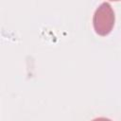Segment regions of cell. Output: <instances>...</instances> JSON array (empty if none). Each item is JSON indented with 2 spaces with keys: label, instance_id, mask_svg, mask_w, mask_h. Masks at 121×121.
Here are the masks:
<instances>
[{
  "label": "cell",
  "instance_id": "obj_2",
  "mask_svg": "<svg viewBox=\"0 0 121 121\" xmlns=\"http://www.w3.org/2000/svg\"><path fill=\"white\" fill-rule=\"evenodd\" d=\"M92 121H112V120L109 118H106V117H97V118L93 119Z\"/></svg>",
  "mask_w": 121,
  "mask_h": 121
},
{
  "label": "cell",
  "instance_id": "obj_1",
  "mask_svg": "<svg viewBox=\"0 0 121 121\" xmlns=\"http://www.w3.org/2000/svg\"><path fill=\"white\" fill-rule=\"evenodd\" d=\"M114 11L109 2L101 3L93 16V26L95 32L100 36L108 35L114 26Z\"/></svg>",
  "mask_w": 121,
  "mask_h": 121
}]
</instances>
